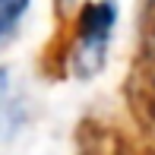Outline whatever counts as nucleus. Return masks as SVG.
<instances>
[{
    "label": "nucleus",
    "instance_id": "39448f33",
    "mask_svg": "<svg viewBox=\"0 0 155 155\" xmlns=\"http://www.w3.org/2000/svg\"><path fill=\"white\" fill-rule=\"evenodd\" d=\"M139 29H143V51L146 54H155V0H146Z\"/></svg>",
    "mask_w": 155,
    "mask_h": 155
},
{
    "label": "nucleus",
    "instance_id": "7ed1b4c3",
    "mask_svg": "<svg viewBox=\"0 0 155 155\" xmlns=\"http://www.w3.org/2000/svg\"><path fill=\"white\" fill-rule=\"evenodd\" d=\"M25 120V108H22V98L13 89L10 79V70H0V136H16V130Z\"/></svg>",
    "mask_w": 155,
    "mask_h": 155
},
{
    "label": "nucleus",
    "instance_id": "20e7f679",
    "mask_svg": "<svg viewBox=\"0 0 155 155\" xmlns=\"http://www.w3.org/2000/svg\"><path fill=\"white\" fill-rule=\"evenodd\" d=\"M25 10H29V0H0V41L13 35Z\"/></svg>",
    "mask_w": 155,
    "mask_h": 155
},
{
    "label": "nucleus",
    "instance_id": "f257e3e1",
    "mask_svg": "<svg viewBox=\"0 0 155 155\" xmlns=\"http://www.w3.org/2000/svg\"><path fill=\"white\" fill-rule=\"evenodd\" d=\"M117 22V6L114 0H101V3H86L76 19V48L70 51V67L79 79H92L98 70L104 67V54H108L111 29Z\"/></svg>",
    "mask_w": 155,
    "mask_h": 155
},
{
    "label": "nucleus",
    "instance_id": "f03ea898",
    "mask_svg": "<svg viewBox=\"0 0 155 155\" xmlns=\"http://www.w3.org/2000/svg\"><path fill=\"white\" fill-rule=\"evenodd\" d=\"M127 98H130L133 114L143 124L155 127V54L139 51L127 79Z\"/></svg>",
    "mask_w": 155,
    "mask_h": 155
}]
</instances>
